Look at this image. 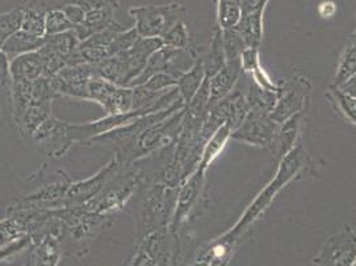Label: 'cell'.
<instances>
[{
  "label": "cell",
  "mask_w": 356,
  "mask_h": 266,
  "mask_svg": "<svg viewBox=\"0 0 356 266\" xmlns=\"http://www.w3.org/2000/svg\"><path fill=\"white\" fill-rule=\"evenodd\" d=\"M178 188L141 182L128 207L134 214L138 242L149 233L166 229L176 209Z\"/></svg>",
  "instance_id": "cell-1"
},
{
  "label": "cell",
  "mask_w": 356,
  "mask_h": 266,
  "mask_svg": "<svg viewBox=\"0 0 356 266\" xmlns=\"http://www.w3.org/2000/svg\"><path fill=\"white\" fill-rule=\"evenodd\" d=\"M307 163H309L307 150L302 144H298L296 148L289 152L280 162L275 178H273L255 197V200L241 216L239 221L229 232L223 233V236L237 242L239 236L243 235L248 230V228L261 217V214L273 203L274 197L281 192L290 181H293L296 176L302 172L303 168H306Z\"/></svg>",
  "instance_id": "cell-2"
},
{
  "label": "cell",
  "mask_w": 356,
  "mask_h": 266,
  "mask_svg": "<svg viewBox=\"0 0 356 266\" xmlns=\"http://www.w3.org/2000/svg\"><path fill=\"white\" fill-rule=\"evenodd\" d=\"M163 47L159 38H137L134 45L119 55L93 64L96 72L120 87H132L134 81L144 72L148 60L156 51Z\"/></svg>",
  "instance_id": "cell-3"
},
{
  "label": "cell",
  "mask_w": 356,
  "mask_h": 266,
  "mask_svg": "<svg viewBox=\"0 0 356 266\" xmlns=\"http://www.w3.org/2000/svg\"><path fill=\"white\" fill-rule=\"evenodd\" d=\"M137 38L138 35L134 27L131 30L120 27L93 33L84 42H80L76 51V60L77 63L99 64L131 48Z\"/></svg>",
  "instance_id": "cell-4"
},
{
  "label": "cell",
  "mask_w": 356,
  "mask_h": 266,
  "mask_svg": "<svg viewBox=\"0 0 356 266\" xmlns=\"http://www.w3.org/2000/svg\"><path fill=\"white\" fill-rule=\"evenodd\" d=\"M128 14L136 22L134 30L140 38L161 39L178 22H184L186 8L179 3L163 6H134L128 10Z\"/></svg>",
  "instance_id": "cell-5"
},
{
  "label": "cell",
  "mask_w": 356,
  "mask_h": 266,
  "mask_svg": "<svg viewBox=\"0 0 356 266\" xmlns=\"http://www.w3.org/2000/svg\"><path fill=\"white\" fill-rule=\"evenodd\" d=\"M86 102H95L103 107L105 115H116L134 109V88L120 87L96 74L88 83Z\"/></svg>",
  "instance_id": "cell-6"
},
{
  "label": "cell",
  "mask_w": 356,
  "mask_h": 266,
  "mask_svg": "<svg viewBox=\"0 0 356 266\" xmlns=\"http://www.w3.org/2000/svg\"><path fill=\"white\" fill-rule=\"evenodd\" d=\"M67 3H76L86 11L84 24L74 31L80 42H84L93 33L122 27L115 19L120 0H61L60 8Z\"/></svg>",
  "instance_id": "cell-7"
},
{
  "label": "cell",
  "mask_w": 356,
  "mask_h": 266,
  "mask_svg": "<svg viewBox=\"0 0 356 266\" xmlns=\"http://www.w3.org/2000/svg\"><path fill=\"white\" fill-rule=\"evenodd\" d=\"M312 89V81L305 76H294L283 81L278 86L277 102L270 112V118L277 124H282L287 118L305 112Z\"/></svg>",
  "instance_id": "cell-8"
},
{
  "label": "cell",
  "mask_w": 356,
  "mask_h": 266,
  "mask_svg": "<svg viewBox=\"0 0 356 266\" xmlns=\"http://www.w3.org/2000/svg\"><path fill=\"white\" fill-rule=\"evenodd\" d=\"M281 124H277L270 114L250 109L245 120L232 132L230 139L257 147H273Z\"/></svg>",
  "instance_id": "cell-9"
},
{
  "label": "cell",
  "mask_w": 356,
  "mask_h": 266,
  "mask_svg": "<svg viewBox=\"0 0 356 266\" xmlns=\"http://www.w3.org/2000/svg\"><path fill=\"white\" fill-rule=\"evenodd\" d=\"M122 166L115 159L99 169L93 176L72 182L65 193L60 209L79 208L88 204L99 193L104 189L105 185L115 178Z\"/></svg>",
  "instance_id": "cell-10"
},
{
  "label": "cell",
  "mask_w": 356,
  "mask_h": 266,
  "mask_svg": "<svg viewBox=\"0 0 356 266\" xmlns=\"http://www.w3.org/2000/svg\"><path fill=\"white\" fill-rule=\"evenodd\" d=\"M356 264V232L344 226L339 233L330 237L318 257L315 266H353Z\"/></svg>",
  "instance_id": "cell-11"
},
{
  "label": "cell",
  "mask_w": 356,
  "mask_h": 266,
  "mask_svg": "<svg viewBox=\"0 0 356 266\" xmlns=\"http://www.w3.org/2000/svg\"><path fill=\"white\" fill-rule=\"evenodd\" d=\"M67 121H61L52 115L35 131L32 140L39 144L49 157L60 159L68 153L74 146V140L70 134Z\"/></svg>",
  "instance_id": "cell-12"
},
{
  "label": "cell",
  "mask_w": 356,
  "mask_h": 266,
  "mask_svg": "<svg viewBox=\"0 0 356 266\" xmlns=\"http://www.w3.org/2000/svg\"><path fill=\"white\" fill-rule=\"evenodd\" d=\"M97 74L93 64L77 63L63 68L51 79V86L58 96L86 100V91L90 79Z\"/></svg>",
  "instance_id": "cell-13"
},
{
  "label": "cell",
  "mask_w": 356,
  "mask_h": 266,
  "mask_svg": "<svg viewBox=\"0 0 356 266\" xmlns=\"http://www.w3.org/2000/svg\"><path fill=\"white\" fill-rule=\"evenodd\" d=\"M205 173L207 172H202L197 168L189 178H185L178 187L176 209L169 226L172 232L176 233L178 226L188 221L194 208L198 205L205 182Z\"/></svg>",
  "instance_id": "cell-14"
},
{
  "label": "cell",
  "mask_w": 356,
  "mask_h": 266,
  "mask_svg": "<svg viewBox=\"0 0 356 266\" xmlns=\"http://www.w3.org/2000/svg\"><path fill=\"white\" fill-rule=\"evenodd\" d=\"M242 72L241 60H227L221 71L209 77L210 88V107L221 102L237 84L238 79Z\"/></svg>",
  "instance_id": "cell-15"
},
{
  "label": "cell",
  "mask_w": 356,
  "mask_h": 266,
  "mask_svg": "<svg viewBox=\"0 0 356 266\" xmlns=\"http://www.w3.org/2000/svg\"><path fill=\"white\" fill-rule=\"evenodd\" d=\"M303 124H305V112H300L294 115L293 118H287L280 125V130L273 143V149L277 157L280 159V162L289 152H291L297 147L298 137L302 133Z\"/></svg>",
  "instance_id": "cell-16"
},
{
  "label": "cell",
  "mask_w": 356,
  "mask_h": 266,
  "mask_svg": "<svg viewBox=\"0 0 356 266\" xmlns=\"http://www.w3.org/2000/svg\"><path fill=\"white\" fill-rule=\"evenodd\" d=\"M205 79H207V72H205V67H204V60L201 58L200 51H198V55L194 60L192 68L185 71L177 79L178 93H179V97L182 99L185 105L191 103L194 95L198 92V89L201 88V86L204 84Z\"/></svg>",
  "instance_id": "cell-17"
},
{
  "label": "cell",
  "mask_w": 356,
  "mask_h": 266,
  "mask_svg": "<svg viewBox=\"0 0 356 266\" xmlns=\"http://www.w3.org/2000/svg\"><path fill=\"white\" fill-rule=\"evenodd\" d=\"M32 265L56 266L60 260L59 237L55 233H47L36 240L32 251Z\"/></svg>",
  "instance_id": "cell-18"
},
{
  "label": "cell",
  "mask_w": 356,
  "mask_h": 266,
  "mask_svg": "<svg viewBox=\"0 0 356 266\" xmlns=\"http://www.w3.org/2000/svg\"><path fill=\"white\" fill-rule=\"evenodd\" d=\"M29 236L32 235L24 219L19 213L7 212V219L0 221V251Z\"/></svg>",
  "instance_id": "cell-19"
},
{
  "label": "cell",
  "mask_w": 356,
  "mask_h": 266,
  "mask_svg": "<svg viewBox=\"0 0 356 266\" xmlns=\"http://www.w3.org/2000/svg\"><path fill=\"white\" fill-rule=\"evenodd\" d=\"M232 132H233L232 127L227 123H223L222 125L210 136V139L201 152L200 163L197 165L198 169H201L202 172H207L209 165L221 155L222 149L225 148L226 143L232 136Z\"/></svg>",
  "instance_id": "cell-20"
},
{
  "label": "cell",
  "mask_w": 356,
  "mask_h": 266,
  "mask_svg": "<svg viewBox=\"0 0 356 266\" xmlns=\"http://www.w3.org/2000/svg\"><path fill=\"white\" fill-rule=\"evenodd\" d=\"M200 55L204 60V67L207 77H211L221 71L226 64V54L223 47L222 31L220 29L214 31L213 38L209 43L208 48H205L202 52L200 51Z\"/></svg>",
  "instance_id": "cell-21"
},
{
  "label": "cell",
  "mask_w": 356,
  "mask_h": 266,
  "mask_svg": "<svg viewBox=\"0 0 356 266\" xmlns=\"http://www.w3.org/2000/svg\"><path fill=\"white\" fill-rule=\"evenodd\" d=\"M356 74V31L351 33L341 51L338 68L331 86L341 87L351 76Z\"/></svg>",
  "instance_id": "cell-22"
},
{
  "label": "cell",
  "mask_w": 356,
  "mask_h": 266,
  "mask_svg": "<svg viewBox=\"0 0 356 266\" xmlns=\"http://www.w3.org/2000/svg\"><path fill=\"white\" fill-rule=\"evenodd\" d=\"M326 97L337 114H339L346 121L356 125V99H353L334 86L326 89Z\"/></svg>",
  "instance_id": "cell-23"
},
{
  "label": "cell",
  "mask_w": 356,
  "mask_h": 266,
  "mask_svg": "<svg viewBox=\"0 0 356 266\" xmlns=\"http://www.w3.org/2000/svg\"><path fill=\"white\" fill-rule=\"evenodd\" d=\"M243 14L241 0H218V29L220 30H233L241 22Z\"/></svg>",
  "instance_id": "cell-24"
},
{
  "label": "cell",
  "mask_w": 356,
  "mask_h": 266,
  "mask_svg": "<svg viewBox=\"0 0 356 266\" xmlns=\"http://www.w3.org/2000/svg\"><path fill=\"white\" fill-rule=\"evenodd\" d=\"M24 20V7H17L0 14V49L6 42L22 29Z\"/></svg>",
  "instance_id": "cell-25"
},
{
  "label": "cell",
  "mask_w": 356,
  "mask_h": 266,
  "mask_svg": "<svg viewBox=\"0 0 356 266\" xmlns=\"http://www.w3.org/2000/svg\"><path fill=\"white\" fill-rule=\"evenodd\" d=\"M70 31H76V27L61 10H51L45 14V38Z\"/></svg>",
  "instance_id": "cell-26"
},
{
  "label": "cell",
  "mask_w": 356,
  "mask_h": 266,
  "mask_svg": "<svg viewBox=\"0 0 356 266\" xmlns=\"http://www.w3.org/2000/svg\"><path fill=\"white\" fill-rule=\"evenodd\" d=\"M161 40L165 47H172V48H177V49H191L192 48L191 35H189V30H188L185 22H178L176 26H173L163 35Z\"/></svg>",
  "instance_id": "cell-27"
},
{
  "label": "cell",
  "mask_w": 356,
  "mask_h": 266,
  "mask_svg": "<svg viewBox=\"0 0 356 266\" xmlns=\"http://www.w3.org/2000/svg\"><path fill=\"white\" fill-rule=\"evenodd\" d=\"M58 10H61L67 15V17L72 22V24L76 27V30L84 24L86 11L79 4H76V3H67V4H64L61 8H58Z\"/></svg>",
  "instance_id": "cell-28"
},
{
  "label": "cell",
  "mask_w": 356,
  "mask_h": 266,
  "mask_svg": "<svg viewBox=\"0 0 356 266\" xmlns=\"http://www.w3.org/2000/svg\"><path fill=\"white\" fill-rule=\"evenodd\" d=\"M10 59L8 56L0 49V86L6 87L10 86Z\"/></svg>",
  "instance_id": "cell-29"
},
{
  "label": "cell",
  "mask_w": 356,
  "mask_h": 266,
  "mask_svg": "<svg viewBox=\"0 0 356 266\" xmlns=\"http://www.w3.org/2000/svg\"><path fill=\"white\" fill-rule=\"evenodd\" d=\"M129 266H159L156 264V261L150 257L148 251H145L143 247H138V251L136 253V256Z\"/></svg>",
  "instance_id": "cell-30"
},
{
  "label": "cell",
  "mask_w": 356,
  "mask_h": 266,
  "mask_svg": "<svg viewBox=\"0 0 356 266\" xmlns=\"http://www.w3.org/2000/svg\"><path fill=\"white\" fill-rule=\"evenodd\" d=\"M338 88H341V91H343L346 95L351 96L353 99H356V74L351 76L347 81H344Z\"/></svg>",
  "instance_id": "cell-31"
},
{
  "label": "cell",
  "mask_w": 356,
  "mask_h": 266,
  "mask_svg": "<svg viewBox=\"0 0 356 266\" xmlns=\"http://www.w3.org/2000/svg\"><path fill=\"white\" fill-rule=\"evenodd\" d=\"M318 11H319V15L325 17V19L331 17L337 13V6L332 1H323V3H321Z\"/></svg>",
  "instance_id": "cell-32"
},
{
  "label": "cell",
  "mask_w": 356,
  "mask_h": 266,
  "mask_svg": "<svg viewBox=\"0 0 356 266\" xmlns=\"http://www.w3.org/2000/svg\"><path fill=\"white\" fill-rule=\"evenodd\" d=\"M192 266H209L208 263L205 261V260H201V258H198V261Z\"/></svg>",
  "instance_id": "cell-33"
},
{
  "label": "cell",
  "mask_w": 356,
  "mask_h": 266,
  "mask_svg": "<svg viewBox=\"0 0 356 266\" xmlns=\"http://www.w3.org/2000/svg\"><path fill=\"white\" fill-rule=\"evenodd\" d=\"M353 266H356V264H355V265H353Z\"/></svg>",
  "instance_id": "cell-34"
}]
</instances>
